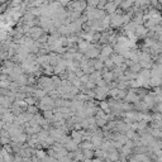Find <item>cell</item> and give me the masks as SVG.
<instances>
[{
    "label": "cell",
    "mask_w": 162,
    "mask_h": 162,
    "mask_svg": "<svg viewBox=\"0 0 162 162\" xmlns=\"http://www.w3.org/2000/svg\"><path fill=\"white\" fill-rule=\"evenodd\" d=\"M113 47L110 45H105V46H101L100 48V56L103 57H106V58H109L111 55H113Z\"/></svg>",
    "instance_id": "1"
},
{
    "label": "cell",
    "mask_w": 162,
    "mask_h": 162,
    "mask_svg": "<svg viewBox=\"0 0 162 162\" xmlns=\"http://www.w3.org/2000/svg\"><path fill=\"white\" fill-rule=\"evenodd\" d=\"M89 46H90V43H89V42L80 39V41H79V45H77V47H76V48H79V52H80V53H82V55H85V52L88 51Z\"/></svg>",
    "instance_id": "2"
},
{
    "label": "cell",
    "mask_w": 162,
    "mask_h": 162,
    "mask_svg": "<svg viewBox=\"0 0 162 162\" xmlns=\"http://www.w3.org/2000/svg\"><path fill=\"white\" fill-rule=\"evenodd\" d=\"M134 33H136L137 37H139V38H142V37H146L148 33V30L144 28L143 25H137L136 27V30H134Z\"/></svg>",
    "instance_id": "3"
},
{
    "label": "cell",
    "mask_w": 162,
    "mask_h": 162,
    "mask_svg": "<svg viewBox=\"0 0 162 162\" xmlns=\"http://www.w3.org/2000/svg\"><path fill=\"white\" fill-rule=\"evenodd\" d=\"M93 68L95 70V71H101V70H104V62H101V61L98 60V58H95Z\"/></svg>",
    "instance_id": "4"
},
{
    "label": "cell",
    "mask_w": 162,
    "mask_h": 162,
    "mask_svg": "<svg viewBox=\"0 0 162 162\" xmlns=\"http://www.w3.org/2000/svg\"><path fill=\"white\" fill-rule=\"evenodd\" d=\"M128 70L131 72H133V74H139V72L142 71V68H141V66H139V63H133Z\"/></svg>",
    "instance_id": "5"
},
{
    "label": "cell",
    "mask_w": 162,
    "mask_h": 162,
    "mask_svg": "<svg viewBox=\"0 0 162 162\" xmlns=\"http://www.w3.org/2000/svg\"><path fill=\"white\" fill-rule=\"evenodd\" d=\"M133 4H134L133 1H127V3H119L120 8H122V9H126V10H128V8H129V7H132Z\"/></svg>",
    "instance_id": "6"
},
{
    "label": "cell",
    "mask_w": 162,
    "mask_h": 162,
    "mask_svg": "<svg viewBox=\"0 0 162 162\" xmlns=\"http://www.w3.org/2000/svg\"><path fill=\"white\" fill-rule=\"evenodd\" d=\"M10 142H12V139H10V138H5V137L0 138V144H1V146H8Z\"/></svg>",
    "instance_id": "7"
}]
</instances>
